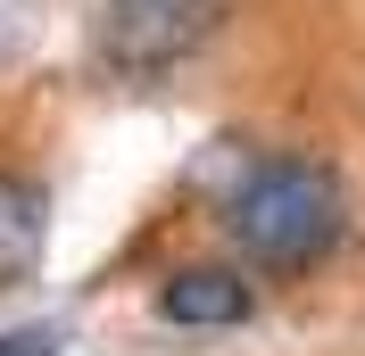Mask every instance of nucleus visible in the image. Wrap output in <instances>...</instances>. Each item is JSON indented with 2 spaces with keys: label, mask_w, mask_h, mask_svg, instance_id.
<instances>
[{
  "label": "nucleus",
  "mask_w": 365,
  "mask_h": 356,
  "mask_svg": "<svg viewBox=\"0 0 365 356\" xmlns=\"http://www.w3.org/2000/svg\"><path fill=\"white\" fill-rule=\"evenodd\" d=\"M0 356H58V323H17V332H0Z\"/></svg>",
  "instance_id": "5"
},
{
  "label": "nucleus",
  "mask_w": 365,
  "mask_h": 356,
  "mask_svg": "<svg viewBox=\"0 0 365 356\" xmlns=\"http://www.w3.org/2000/svg\"><path fill=\"white\" fill-rule=\"evenodd\" d=\"M42 248H50V191L0 166V290L42 266Z\"/></svg>",
  "instance_id": "4"
},
{
  "label": "nucleus",
  "mask_w": 365,
  "mask_h": 356,
  "mask_svg": "<svg viewBox=\"0 0 365 356\" xmlns=\"http://www.w3.org/2000/svg\"><path fill=\"white\" fill-rule=\"evenodd\" d=\"M225 232L257 273H307L349 241V191L324 157H257L225 191Z\"/></svg>",
  "instance_id": "1"
},
{
  "label": "nucleus",
  "mask_w": 365,
  "mask_h": 356,
  "mask_svg": "<svg viewBox=\"0 0 365 356\" xmlns=\"http://www.w3.org/2000/svg\"><path fill=\"white\" fill-rule=\"evenodd\" d=\"M250 307H257V290L225 266H175L158 282V315L175 332H232V323H250Z\"/></svg>",
  "instance_id": "3"
},
{
  "label": "nucleus",
  "mask_w": 365,
  "mask_h": 356,
  "mask_svg": "<svg viewBox=\"0 0 365 356\" xmlns=\"http://www.w3.org/2000/svg\"><path fill=\"white\" fill-rule=\"evenodd\" d=\"M216 25H225V0H108L100 17H91V67L108 75V83H166L216 42Z\"/></svg>",
  "instance_id": "2"
}]
</instances>
